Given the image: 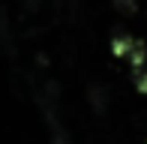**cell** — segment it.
Masks as SVG:
<instances>
[{
  "label": "cell",
  "mask_w": 147,
  "mask_h": 144,
  "mask_svg": "<svg viewBox=\"0 0 147 144\" xmlns=\"http://www.w3.org/2000/svg\"><path fill=\"white\" fill-rule=\"evenodd\" d=\"M132 39H135L132 33H117L114 39H111V54L123 60V57L129 54V45H132Z\"/></svg>",
  "instance_id": "obj_3"
},
{
  "label": "cell",
  "mask_w": 147,
  "mask_h": 144,
  "mask_svg": "<svg viewBox=\"0 0 147 144\" xmlns=\"http://www.w3.org/2000/svg\"><path fill=\"white\" fill-rule=\"evenodd\" d=\"M123 60H129V66H132V69H135V66H147V45L141 42V39H132L129 54H126Z\"/></svg>",
  "instance_id": "obj_1"
},
{
  "label": "cell",
  "mask_w": 147,
  "mask_h": 144,
  "mask_svg": "<svg viewBox=\"0 0 147 144\" xmlns=\"http://www.w3.org/2000/svg\"><path fill=\"white\" fill-rule=\"evenodd\" d=\"M114 3L117 12H123V15H135L138 12V0H111Z\"/></svg>",
  "instance_id": "obj_5"
},
{
  "label": "cell",
  "mask_w": 147,
  "mask_h": 144,
  "mask_svg": "<svg viewBox=\"0 0 147 144\" xmlns=\"http://www.w3.org/2000/svg\"><path fill=\"white\" fill-rule=\"evenodd\" d=\"M87 96H90V108L96 111V114H105V111H108V96H105L102 84H93V87L87 90Z\"/></svg>",
  "instance_id": "obj_2"
},
{
  "label": "cell",
  "mask_w": 147,
  "mask_h": 144,
  "mask_svg": "<svg viewBox=\"0 0 147 144\" xmlns=\"http://www.w3.org/2000/svg\"><path fill=\"white\" fill-rule=\"evenodd\" d=\"M51 144H72L69 135L63 132V126H60V123H51Z\"/></svg>",
  "instance_id": "obj_6"
},
{
  "label": "cell",
  "mask_w": 147,
  "mask_h": 144,
  "mask_svg": "<svg viewBox=\"0 0 147 144\" xmlns=\"http://www.w3.org/2000/svg\"><path fill=\"white\" fill-rule=\"evenodd\" d=\"M132 81H135L138 93H147V66H135L132 69Z\"/></svg>",
  "instance_id": "obj_4"
}]
</instances>
